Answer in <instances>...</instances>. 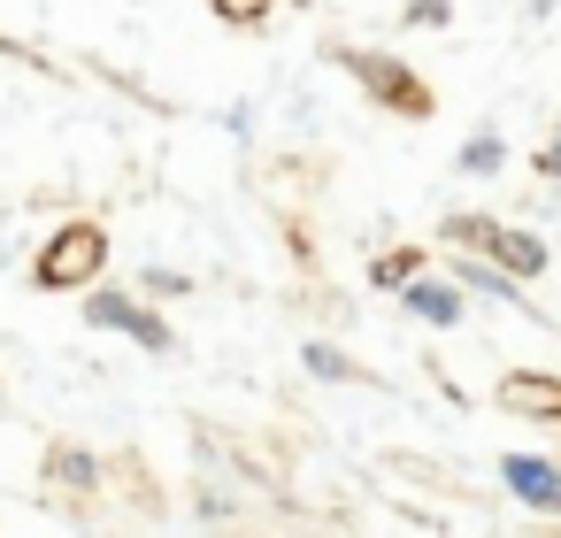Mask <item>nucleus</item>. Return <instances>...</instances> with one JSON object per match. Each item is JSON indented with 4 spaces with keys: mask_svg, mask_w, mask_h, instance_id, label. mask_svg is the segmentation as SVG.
Returning a JSON list of instances; mask_svg holds the SVG:
<instances>
[{
    "mask_svg": "<svg viewBox=\"0 0 561 538\" xmlns=\"http://www.w3.org/2000/svg\"><path fill=\"white\" fill-rule=\"evenodd\" d=\"M101 262H108V231H101V224H70V231H55V247L39 254V285H47V293H70V285H85Z\"/></svg>",
    "mask_w": 561,
    "mask_h": 538,
    "instance_id": "nucleus-1",
    "label": "nucleus"
},
{
    "mask_svg": "<svg viewBox=\"0 0 561 538\" xmlns=\"http://www.w3.org/2000/svg\"><path fill=\"white\" fill-rule=\"evenodd\" d=\"M354 78H362V93L377 101V108H400V116H431V85L423 78H408L400 62H385V55H362V47H346L339 55Z\"/></svg>",
    "mask_w": 561,
    "mask_h": 538,
    "instance_id": "nucleus-2",
    "label": "nucleus"
},
{
    "mask_svg": "<svg viewBox=\"0 0 561 538\" xmlns=\"http://www.w3.org/2000/svg\"><path fill=\"white\" fill-rule=\"evenodd\" d=\"M400 308H408L415 323H431V331H454V323L469 316V293H461L454 277H423V270H415V277L400 285Z\"/></svg>",
    "mask_w": 561,
    "mask_h": 538,
    "instance_id": "nucleus-3",
    "label": "nucleus"
},
{
    "mask_svg": "<svg viewBox=\"0 0 561 538\" xmlns=\"http://www.w3.org/2000/svg\"><path fill=\"white\" fill-rule=\"evenodd\" d=\"M500 484H507L523 507L561 515V461H546V454H507V461H500Z\"/></svg>",
    "mask_w": 561,
    "mask_h": 538,
    "instance_id": "nucleus-4",
    "label": "nucleus"
},
{
    "mask_svg": "<svg viewBox=\"0 0 561 538\" xmlns=\"http://www.w3.org/2000/svg\"><path fill=\"white\" fill-rule=\"evenodd\" d=\"M85 323H101V331H124V339H139L147 354H170V323L162 316H147L139 300H85Z\"/></svg>",
    "mask_w": 561,
    "mask_h": 538,
    "instance_id": "nucleus-5",
    "label": "nucleus"
},
{
    "mask_svg": "<svg viewBox=\"0 0 561 538\" xmlns=\"http://www.w3.org/2000/svg\"><path fill=\"white\" fill-rule=\"evenodd\" d=\"M484 254H492L507 277H523V285H530V277H546V262H553V254H546V239H538V231H515V224H500Z\"/></svg>",
    "mask_w": 561,
    "mask_h": 538,
    "instance_id": "nucleus-6",
    "label": "nucleus"
},
{
    "mask_svg": "<svg viewBox=\"0 0 561 538\" xmlns=\"http://www.w3.org/2000/svg\"><path fill=\"white\" fill-rule=\"evenodd\" d=\"M500 400H507L515 415L561 423V377H530V369H515V377H500Z\"/></svg>",
    "mask_w": 561,
    "mask_h": 538,
    "instance_id": "nucleus-7",
    "label": "nucleus"
},
{
    "mask_svg": "<svg viewBox=\"0 0 561 538\" xmlns=\"http://www.w3.org/2000/svg\"><path fill=\"white\" fill-rule=\"evenodd\" d=\"M454 285H461V293H484V300H507V308L523 300V277H507L492 254H469V262H454Z\"/></svg>",
    "mask_w": 561,
    "mask_h": 538,
    "instance_id": "nucleus-8",
    "label": "nucleus"
},
{
    "mask_svg": "<svg viewBox=\"0 0 561 538\" xmlns=\"http://www.w3.org/2000/svg\"><path fill=\"white\" fill-rule=\"evenodd\" d=\"M492 170H507V139L500 131H477L461 147V178H492Z\"/></svg>",
    "mask_w": 561,
    "mask_h": 538,
    "instance_id": "nucleus-9",
    "label": "nucleus"
},
{
    "mask_svg": "<svg viewBox=\"0 0 561 538\" xmlns=\"http://www.w3.org/2000/svg\"><path fill=\"white\" fill-rule=\"evenodd\" d=\"M492 231H500V224H492V216H469V208L438 224V239H454L461 254H484V247H492Z\"/></svg>",
    "mask_w": 561,
    "mask_h": 538,
    "instance_id": "nucleus-10",
    "label": "nucleus"
},
{
    "mask_svg": "<svg viewBox=\"0 0 561 538\" xmlns=\"http://www.w3.org/2000/svg\"><path fill=\"white\" fill-rule=\"evenodd\" d=\"M415 270H423V254H415V247H392V254H377V262H369V285L400 293V285L415 277Z\"/></svg>",
    "mask_w": 561,
    "mask_h": 538,
    "instance_id": "nucleus-11",
    "label": "nucleus"
},
{
    "mask_svg": "<svg viewBox=\"0 0 561 538\" xmlns=\"http://www.w3.org/2000/svg\"><path fill=\"white\" fill-rule=\"evenodd\" d=\"M300 362H308V377H331V385H354V377H362V369H354L339 346H323V339H308V346H300Z\"/></svg>",
    "mask_w": 561,
    "mask_h": 538,
    "instance_id": "nucleus-12",
    "label": "nucleus"
},
{
    "mask_svg": "<svg viewBox=\"0 0 561 538\" xmlns=\"http://www.w3.org/2000/svg\"><path fill=\"white\" fill-rule=\"evenodd\" d=\"M216 16H224V24H262L270 0H216Z\"/></svg>",
    "mask_w": 561,
    "mask_h": 538,
    "instance_id": "nucleus-13",
    "label": "nucleus"
},
{
    "mask_svg": "<svg viewBox=\"0 0 561 538\" xmlns=\"http://www.w3.org/2000/svg\"><path fill=\"white\" fill-rule=\"evenodd\" d=\"M408 24H454V0H415Z\"/></svg>",
    "mask_w": 561,
    "mask_h": 538,
    "instance_id": "nucleus-14",
    "label": "nucleus"
},
{
    "mask_svg": "<svg viewBox=\"0 0 561 538\" xmlns=\"http://www.w3.org/2000/svg\"><path fill=\"white\" fill-rule=\"evenodd\" d=\"M538 178H553V185H561V124H553V139L538 147Z\"/></svg>",
    "mask_w": 561,
    "mask_h": 538,
    "instance_id": "nucleus-15",
    "label": "nucleus"
}]
</instances>
